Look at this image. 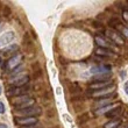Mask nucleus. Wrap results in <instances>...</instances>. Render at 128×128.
I'll return each instance as SVG.
<instances>
[{
    "label": "nucleus",
    "instance_id": "obj_1",
    "mask_svg": "<svg viewBox=\"0 0 128 128\" xmlns=\"http://www.w3.org/2000/svg\"><path fill=\"white\" fill-rule=\"evenodd\" d=\"M104 34L111 40L112 43H114L115 46H124L125 44L124 37H122V35L118 30H115V29H106L104 32Z\"/></svg>",
    "mask_w": 128,
    "mask_h": 128
},
{
    "label": "nucleus",
    "instance_id": "obj_2",
    "mask_svg": "<svg viewBox=\"0 0 128 128\" xmlns=\"http://www.w3.org/2000/svg\"><path fill=\"white\" fill-rule=\"evenodd\" d=\"M114 90H115V85L112 84L110 86H107V88L98 90V91H92L90 93V97L97 98V99H102V98H106L108 96H111L112 93H114Z\"/></svg>",
    "mask_w": 128,
    "mask_h": 128
},
{
    "label": "nucleus",
    "instance_id": "obj_3",
    "mask_svg": "<svg viewBox=\"0 0 128 128\" xmlns=\"http://www.w3.org/2000/svg\"><path fill=\"white\" fill-rule=\"evenodd\" d=\"M16 114H20V116H34L36 118L37 115L42 114V107L41 106H32V107L19 110L16 111Z\"/></svg>",
    "mask_w": 128,
    "mask_h": 128
},
{
    "label": "nucleus",
    "instance_id": "obj_4",
    "mask_svg": "<svg viewBox=\"0 0 128 128\" xmlns=\"http://www.w3.org/2000/svg\"><path fill=\"white\" fill-rule=\"evenodd\" d=\"M30 90L29 84L24 85V86H13L7 90V93L10 97H19V96H24L27 94V92Z\"/></svg>",
    "mask_w": 128,
    "mask_h": 128
},
{
    "label": "nucleus",
    "instance_id": "obj_5",
    "mask_svg": "<svg viewBox=\"0 0 128 128\" xmlns=\"http://www.w3.org/2000/svg\"><path fill=\"white\" fill-rule=\"evenodd\" d=\"M14 120L18 125L22 126V127H28V126L37 124V118H34V116H20V118H14Z\"/></svg>",
    "mask_w": 128,
    "mask_h": 128
},
{
    "label": "nucleus",
    "instance_id": "obj_6",
    "mask_svg": "<svg viewBox=\"0 0 128 128\" xmlns=\"http://www.w3.org/2000/svg\"><path fill=\"white\" fill-rule=\"evenodd\" d=\"M22 60H24V56H22L21 54L14 55V56H12V57L6 62V68L8 69V70H14L15 68H18L19 65H20V63L22 62Z\"/></svg>",
    "mask_w": 128,
    "mask_h": 128
},
{
    "label": "nucleus",
    "instance_id": "obj_7",
    "mask_svg": "<svg viewBox=\"0 0 128 128\" xmlns=\"http://www.w3.org/2000/svg\"><path fill=\"white\" fill-rule=\"evenodd\" d=\"M94 42L97 43L98 47L106 48V49H110V50H112V48L115 47L114 43H112L111 41H108L106 37L101 36V35H97V36L94 37Z\"/></svg>",
    "mask_w": 128,
    "mask_h": 128
},
{
    "label": "nucleus",
    "instance_id": "obj_8",
    "mask_svg": "<svg viewBox=\"0 0 128 128\" xmlns=\"http://www.w3.org/2000/svg\"><path fill=\"white\" fill-rule=\"evenodd\" d=\"M30 96L28 94H24V96H19V97H13L12 99H10V102L14 105V107L18 108L20 107V106H22L24 104H26L29 99H30Z\"/></svg>",
    "mask_w": 128,
    "mask_h": 128
},
{
    "label": "nucleus",
    "instance_id": "obj_9",
    "mask_svg": "<svg viewBox=\"0 0 128 128\" xmlns=\"http://www.w3.org/2000/svg\"><path fill=\"white\" fill-rule=\"evenodd\" d=\"M111 66L110 65H98V66H92L91 72L94 74H110Z\"/></svg>",
    "mask_w": 128,
    "mask_h": 128
},
{
    "label": "nucleus",
    "instance_id": "obj_10",
    "mask_svg": "<svg viewBox=\"0 0 128 128\" xmlns=\"http://www.w3.org/2000/svg\"><path fill=\"white\" fill-rule=\"evenodd\" d=\"M94 54L98 56H106V57H114L115 52L113 50H110V49H106V48H100L98 47L94 50Z\"/></svg>",
    "mask_w": 128,
    "mask_h": 128
},
{
    "label": "nucleus",
    "instance_id": "obj_11",
    "mask_svg": "<svg viewBox=\"0 0 128 128\" xmlns=\"http://www.w3.org/2000/svg\"><path fill=\"white\" fill-rule=\"evenodd\" d=\"M116 97H118V94H116V93L114 92V93H112L111 96H108V97H106V98H102V99H98L97 104H99V106H100V107H104V106H108V105H111V102L114 100Z\"/></svg>",
    "mask_w": 128,
    "mask_h": 128
},
{
    "label": "nucleus",
    "instance_id": "obj_12",
    "mask_svg": "<svg viewBox=\"0 0 128 128\" xmlns=\"http://www.w3.org/2000/svg\"><path fill=\"white\" fill-rule=\"evenodd\" d=\"M14 40V33L12 32H8V33H5L0 36V46H6V44H10L12 41Z\"/></svg>",
    "mask_w": 128,
    "mask_h": 128
},
{
    "label": "nucleus",
    "instance_id": "obj_13",
    "mask_svg": "<svg viewBox=\"0 0 128 128\" xmlns=\"http://www.w3.org/2000/svg\"><path fill=\"white\" fill-rule=\"evenodd\" d=\"M113 83L112 82H106V83H98V82H93L88 85V90H92V91H98V90H101V88H105L112 85Z\"/></svg>",
    "mask_w": 128,
    "mask_h": 128
},
{
    "label": "nucleus",
    "instance_id": "obj_14",
    "mask_svg": "<svg viewBox=\"0 0 128 128\" xmlns=\"http://www.w3.org/2000/svg\"><path fill=\"white\" fill-rule=\"evenodd\" d=\"M121 111H122V106H121V105H116L113 110H111V111L108 112V113H106L105 115H106L107 118L118 119V116L121 114Z\"/></svg>",
    "mask_w": 128,
    "mask_h": 128
},
{
    "label": "nucleus",
    "instance_id": "obj_15",
    "mask_svg": "<svg viewBox=\"0 0 128 128\" xmlns=\"http://www.w3.org/2000/svg\"><path fill=\"white\" fill-rule=\"evenodd\" d=\"M92 80L98 82V83H106V82H111V74H102L93 76Z\"/></svg>",
    "mask_w": 128,
    "mask_h": 128
},
{
    "label": "nucleus",
    "instance_id": "obj_16",
    "mask_svg": "<svg viewBox=\"0 0 128 128\" xmlns=\"http://www.w3.org/2000/svg\"><path fill=\"white\" fill-rule=\"evenodd\" d=\"M29 82H30L29 76H22L21 78H18L13 82V86H24L29 84Z\"/></svg>",
    "mask_w": 128,
    "mask_h": 128
},
{
    "label": "nucleus",
    "instance_id": "obj_17",
    "mask_svg": "<svg viewBox=\"0 0 128 128\" xmlns=\"http://www.w3.org/2000/svg\"><path fill=\"white\" fill-rule=\"evenodd\" d=\"M115 106H116V105H108V106H104V107H99V108H97V110H96L93 113H94V115L106 114V113H108V112L111 111V110H113Z\"/></svg>",
    "mask_w": 128,
    "mask_h": 128
},
{
    "label": "nucleus",
    "instance_id": "obj_18",
    "mask_svg": "<svg viewBox=\"0 0 128 128\" xmlns=\"http://www.w3.org/2000/svg\"><path fill=\"white\" fill-rule=\"evenodd\" d=\"M120 125H121V119L118 118V119H113L111 121L106 122L104 125V128H119Z\"/></svg>",
    "mask_w": 128,
    "mask_h": 128
},
{
    "label": "nucleus",
    "instance_id": "obj_19",
    "mask_svg": "<svg viewBox=\"0 0 128 128\" xmlns=\"http://www.w3.org/2000/svg\"><path fill=\"white\" fill-rule=\"evenodd\" d=\"M116 28H118V29H119V33H120V34H121V35H122V37H126V38H127V40H128V27H127V26H124V24H119V26H118V27H116Z\"/></svg>",
    "mask_w": 128,
    "mask_h": 128
},
{
    "label": "nucleus",
    "instance_id": "obj_20",
    "mask_svg": "<svg viewBox=\"0 0 128 128\" xmlns=\"http://www.w3.org/2000/svg\"><path fill=\"white\" fill-rule=\"evenodd\" d=\"M19 50V46H16V44H12L10 47H7L5 48L2 50L4 54H12V52H15V51Z\"/></svg>",
    "mask_w": 128,
    "mask_h": 128
},
{
    "label": "nucleus",
    "instance_id": "obj_21",
    "mask_svg": "<svg viewBox=\"0 0 128 128\" xmlns=\"http://www.w3.org/2000/svg\"><path fill=\"white\" fill-rule=\"evenodd\" d=\"M71 92L72 93H80L82 92V88H80V86L78 84H76V83H74V84H71Z\"/></svg>",
    "mask_w": 128,
    "mask_h": 128
},
{
    "label": "nucleus",
    "instance_id": "obj_22",
    "mask_svg": "<svg viewBox=\"0 0 128 128\" xmlns=\"http://www.w3.org/2000/svg\"><path fill=\"white\" fill-rule=\"evenodd\" d=\"M120 24H121V22H120V20H119V19H116V18L111 19V20H110V22H108V24H110L111 27H113V28H116Z\"/></svg>",
    "mask_w": 128,
    "mask_h": 128
},
{
    "label": "nucleus",
    "instance_id": "obj_23",
    "mask_svg": "<svg viewBox=\"0 0 128 128\" xmlns=\"http://www.w3.org/2000/svg\"><path fill=\"white\" fill-rule=\"evenodd\" d=\"M122 19L126 22H128V8H124L122 10Z\"/></svg>",
    "mask_w": 128,
    "mask_h": 128
},
{
    "label": "nucleus",
    "instance_id": "obj_24",
    "mask_svg": "<svg viewBox=\"0 0 128 128\" xmlns=\"http://www.w3.org/2000/svg\"><path fill=\"white\" fill-rule=\"evenodd\" d=\"M5 112H6V108H5V105H4V102H1V101H0V113H1V114H4Z\"/></svg>",
    "mask_w": 128,
    "mask_h": 128
},
{
    "label": "nucleus",
    "instance_id": "obj_25",
    "mask_svg": "<svg viewBox=\"0 0 128 128\" xmlns=\"http://www.w3.org/2000/svg\"><path fill=\"white\" fill-rule=\"evenodd\" d=\"M125 91H126V93H127V94H128V82H127V83H126V84H125Z\"/></svg>",
    "mask_w": 128,
    "mask_h": 128
},
{
    "label": "nucleus",
    "instance_id": "obj_26",
    "mask_svg": "<svg viewBox=\"0 0 128 128\" xmlns=\"http://www.w3.org/2000/svg\"><path fill=\"white\" fill-rule=\"evenodd\" d=\"M0 128H7V126L5 124H0Z\"/></svg>",
    "mask_w": 128,
    "mask_h": 128
},
{
    "label": "nucleus",
    "instance_id": "obj_27",
    "mask_svg": "<svg viewBox=\"0 0 128 128\" xmlns=\"http://www.w3.org/2000/svg\"><path fill=\"white\" fill-rule=\"evenodd\" d=\"M120 76H121L122 78H125V71H124V72H121V74H120Z\"/></svg>",
    "mask_w": 128,
    "mask_h": 128
},
{
    "label": "nucleus",
    "instance_id": "obj_28",
    "mask_svg": "<svg viewBox=\"0 0 128 128\" xmlns=\"http://www.w3.org/2000/svg\"><path fill=\"white\" fill-rule=\"evenodd\" d=\"M1 91H2V88H1V85H0V96H1Z\"/></svg>",
    "mask_w": 128,
    "mask_h": 128
},
{
    "label": "nucleus",
    "instance_id": "obj_29",
    "mask_svg": "<svg viewBox=\"0 0 128 128\" xmlns=\"http://www.w3.org/2000/svg\"><path fill=\"white\" fill-rule=\"evenodd\" d=\"M1 63H2V61H1V58H0V65H1Z\"/></svg>",
    "mask_w": 128,
    "mask_h": 128
}]
</instances>
